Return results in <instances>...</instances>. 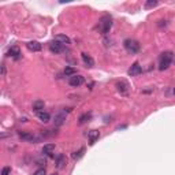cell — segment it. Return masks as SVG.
<instances>
[{
    "mask_svg": "<svg viewBox=\"0 0 175 175\" xmlns=\"http://www.w3.org/2000/svg\"><path fill=\"white\" fill-rule=\"evenodd\" d=\"M65 120H66V112L62 111V112H59L55 115V120H53V122H55L56 126H62V125L65 123Z\"/></svg>",
    "mask_w": 175,
    "mask_h": 175,
    "instance_id": "11",
    "label": "cell"
},
{
    "mask_svg": "<svg viewBox=\"0 0 175 175\" xmlns=\"http://www.w3.org/2000/svg\"><path fill=\"white\" fill-rule=\"evenodd\" d=\"M172 93H174V96H175V88H174V89H172Z\"/></svg>",
    "mask_w": 175,
    "mask_h": 175,
    "instance_id": "27",
    "label": "cell"
},
{
    "mask_svg": "<svg viewBox=\"0 0 175 175\" xmlns=\"http://www.w3.org/2000/svg\"><path fill=\"white\" fill-rule=\"evenodd\" d=\"M99 137H100V134H99L97 130H90V131L88 133V138H89L90 145H93V144L96 142V139H99Z\"/></svg>",
    "mask_w": 175,
    "mask_h": 175,
    "instance_id": "14",
    "label": "cell"
},
{
    "mask_svg": "<svg viewBox=\"0 0 175 175\" xmlns=\"http://www.w3.org/2000/svg\"><path fill=\"white\" fill-rule=\"evenodd\" d=\"M36 163H37L39 165H44V164L47 163V159H45V157H40V159L36 160Z\"/></svg>",
    "mask_w": 175,
    "mask_h": 175,
    "instance_id": "25",
    "label": "cell"
},
{
    "mask_svg": "<svg viewBox=\"0 0 175 175\" xmlns=\"http://www.w3.org/2000/svg\"><path fill=\"white\" fill-rule=\"evenodd\" d=\"M55 40H56V41H59V42H62L63 45H65V44L67 45V44H70V42H71V40L68 39L66 34H58V36L55 37Z\"/></svg>",
    "mask_w": 175,
    "mask_h": 175,
    "instance_id": "16",
    "label": "cell"
},
{
    "mask_svg": "<svg viewBox=\"0 0 175 175\" xmlns=\"http://www.w3.org/2000/svg\"><path fill=\"white\" fill-rule=\"evenodd\" d=\"M19 137L25 141H27V142H37V141L41 139V137H37L32 133H26V131H19Z\"/></svg>",
    "mask_w": 175,
    "mask_h": 175,
    "instance_id": "6",
    "label": "cell"
},
{
    "mask_svg": "<svg viewBox=\"0 0 175 175\" xmlns=\"http://www.w3.org/2000/svg\"><path fill=\"white\" fill-rule=\"evenodd\" d=\"M51 175H58V174H51Z\"/></svg>",
    "mask_w": 175,
    "mask_h": 175,
    "instance_id": "28",
    "label": "cell"
},
{
    "mask_svg": "<svg viewBox=\"0 0 175 175\" xmlns=\"http://www.w3.org/2000/svg\"><path fill=\"white\" fill-rule=\"evenodd\" d=\"M129 75L130 77H136V75H139L141 73H142V67L139 66V63L138 62H136V63H133V66L129 68Z\"/></svg>",
    "mask_w": 175,
    "mask_h": 175,
    "instance_id": "7",
    "label": "cell"
},
{
    "mask_svg": "<svg viewBox=\"0 0 175 175\" xmlns=\"http://www.w3.org/2000/svg\"><path fill=\"white\" fill-rule=\"evenodd\" d=\"M116 88H118V92L120 94H127L129 93V84L126 81H120L116 84Z\"/></svg>",
    "mask_w": 175,
    "mask_h": 175,
    "instance_id": "8",
    "label": "cell"
},
{
    "mask_svg": "<svg viewBox=\"0 0 175 175\" xmlns=\"http://www.w3.org/2000/svg\"><path fill=\"white\" fill-rule=\"evenodd\" d=\"M159 6V1L157 0H146L145 1V8H153V7Z\"/></svg>",
    "mask_w": 175,
    "mask_h": 175,
    "instance_id": "22",
    "label": "cell"
},
{
    "mask_svg": "<svg viewBox=\"0 0 175 175\" xmlns=\"http://www.w3.org/2000/svg\"><path fill=\"white\" fill-rule=\"evenodd\" d=\"M123 47L127 52H130V53H137V52H139V44L136 40H131V39L125 40Z\"/></svg>",
    "mask_w": 175,
    "mask_h": 175,
    "instance_id": "2",
    "label": "cell"
},
{
    "mask_svg": "<svg viewBox=\"0 0 175 175\" xmlns=\"http://www.w3.org/2000/svg\"><path fill=\"white\" fill-rule=\"evenodd\" d=\"M90 118H92V113L90 112L81 115V116H79V125H84V123H86V122H89V120H90Z\"/></svg>",
    "mask_w": 175,
    "mask_h": 175,
    "instance_id": "19",
    "label": "cell"
},
{
    "mask_svg": "<svg viewBox=\"0 0 175 175\" xmlns=\"http://www.w3.org/2000/svg\"><path fill=\"white\" fill-rule=\"evenodd\" d=\"M84 153H85V148H81L79 151H77V152H74V153H73V156H71V157H73L74 160H79V159L82 157V156H84Z\"/></svg>",
    "mask_w": 175,
    "mask_h": 175,
    "instance_id": "20",
    "label": "cell"
},
{
    "mask_svg": "<svg viewBox=\"0 0 175 175\" xmlns=\"http://www.w3.org/2000/svg\"><path fill=\"white\" fill-rule=\"evenodd\" d=\"M77 74V71H75V68L74 67H66L65 68V75L66 77H73V75H75Z\"/></svg>",
    "mask_w": 175,
    "mask_h": 175,
    "instance_id": "21",
    "label": "cell"
},
{
    "mask_svg": "<svg viewBox=\"0 0 175 175\" xmlns=\"http://www.w3.org/2000/svg\"><path fill=\"white\" fill-rule=\"evenodd\" d=\"M8 56L13 59H15V60H18V59L21 58V51L18 47H11L10 51H8Z\"/></svg>",
    "mask_w": 175,
    "mask_h": 175,
    "instance_id": "13",
    "label": "cell"
},
{
    "mask_svg": "<svg viewBox=\"0 0 175 175\" xmlns=\"http://www.w3.org/2000/svg\"><path fill=\"white\" fill-rule=\"evenodd\" d=\"M172 59H174V53L170 51L163 52L162 56H160V63H159V70H167V68L171 66Z\"/></svg>",
    "mask_w": 175,
    "mask_h": 175,
    "instance_id": "1",
    "label": "cell"
},
{
    "mask_svg": "<svg viewBox=\"0 0 175 175\" xmlns=\"http://www.w3.org/2000/svg\"><path fill=\"white\" fill-rule=\"evenodd\" d=\"M111 27H112V18H111L110 15L103 16V19H101V22H100L101 33H103V34H107V33L111 30Z\"/></svg>",
    "mask_w": 175,
    "mask_h": 175,
    "instance_id": "3",
    "label": "cell"
},
{
    "mask_svg": "<svg viewBox=\"0 0 175 175\" xmlns=\"http://www.w3.org/2000/svg\"><path fill=\"white\" fill-rule=\"evenodd\" d=\"M39 115V119L41 120V122H44V123H47V122H49V119H51V115H49L48 112H44V111H41V112L37 113Z\"/></svg>",
    "mask_w": 175,
    "mask_h": 175,
    "instance_id": "18",
    "label": "cell"
},
{
    "mask_svg": "<svg viewBox=\"0 0 175 175\" xmlns=\"http://www.w3.org/2000/svg\"><path fill=\"white\" fill-rule=\"evenodd\" d=\"M66 47L63 45L62 42L56 41V40H53V41L49 44V51L52 52V53H62V52H65Z\"/></svg>",
    "mask_w": 175,
    "mask_h": 175,
    "instance_id": "4",
    "label": "cell"
},
{
    "mask_svg": "<svg viewBox=\"0 0 175 175\" xmlns=\"http://www.w3.org/2000/svg\"><path fill=\"white\" fill-rule=\"evenodd\" d=\"M26 47H27V49L29 51H32V52H40L41 51V44H40L39 41H30V42H27L26 44Z\"/></svg>",
    "mask_w": 175,
    "mask_h": 175,
    "instance_id": "9",
    "label": "cell"
},
{
    "mask_svg": "<svg viewBox=\"0 0 175 175\" xmlns=\"http://www.w3.org/2000/svg\"><path fill=\"white\" fill-rule=\"evenodd\" d=\"M33 175H47V171H45V168H39Z\"/></svg>",
    "mask_w": 175,
    "mask_h": 175,
    "instance_id": "24",
    "label": "cell"
},
{
    "mask_svg": "<svg viewBox=\"0 0 175 175\" xmlns=\"http://www.w3.org/2000/svg\"><path fill=\"white\" fill-rule=\"evenodd\" d=\"M66 164H67V159H66V156L65 155H59L58 157H56V167L58 168H65Z\"/></svg>",
    "mask_w": 175,
    "mask_h": 175,
    "instance_id": "12",
    "label": "cell"
},
{
    "mask_svg": "<svg viewBox=\"0 0 175 175\" xmlns=\"http://www.w3.org/2000/svg\"><path fill=\"white\" fill-rule=\"evenodd\" d=\"M11 174V167H4L1 170V175H10Z\"/></svg>",
    "mask_w": 175,
    "mask_h": 175,
    "instance_id": "23",
    "label": "cell"
},
{
    "mask_svg": "<svg viewBox=\"0 0 175 175\" xmlns=\"http://www.w3.org/2000/svg\"><path fill=\"white\" fill-rule=\"evenodd\" d=\"M81 58H82L84 63L88 66V67H93V66H94V60H93V58H92L90 55H88L86 52H82V53H81Z\"/></svg>",
    "mask_w": 175,
    "mask_h": 175,
    "instance_id": "10",
    "label": "cell"
},
{
    "mask_svg": "<svg viewBox=\"0 0 175 175\" xmlns=\"http://www.w3.org/2000/svg\"><path fill=\"white\" fill-rule=\"evenodd\" d=\"M84 81H85L84 77H82V75H78V74H75V75L68 78V84H70V86H73V88L81 86V85L84 84Z\"/></svg>",
    "mask_w": 175,
    "mask_h": 175,
    "instance_id": "5",
    "label": "cell"
},
{
    "mask_svg": "<svg viewBox=\"0 0 175 175\" xmlns=\"http://www.w3.org/2000/svg\"><path fill=\"white\" fill-rule=\"evenodd\" d=\"M42 110H44V101L42 100H36L33 103V111H36V112L39 113V112H41Z\"/></svg>",
    "mask_w": 175,
    "mask_h": 175,
    "instance_id": "15",
    "label": "cell"
},
{
    "mask_svg": "<svg viewBox=\"0 0 175 175\" xmlns=\"http://www.w3.org/2000/svg\"><path fill=\"white\" fill-rule=\"evenodd\" d=\"M1 75H3V77L6 75V66L4 65H1Z\"/></svg>",
    "mask_w": 175,
    "mask_h": 175,
    "instance_id": "26",
    "label": "cell"
},
{
    "mask_svg": "<svg viewBox=\"0 0 175 175\" xmlns=\"http://www.w3.org/2000/svg\"><path fill=\"white\" fill-rule=\"evenodd\" d=\"M53 151H55V144H47V145H44V148H42V153H44V155H51Z\"/></svg>",
    "mask_w": 175,
    "mask_h": 175,
    "instance_id": "17",
    "label": "cell"
}]
</instances>
